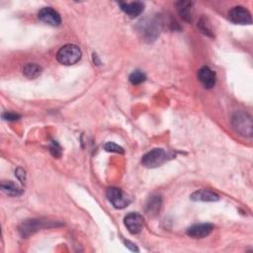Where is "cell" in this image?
Returning <instances> with one entry per match:
<instances>
[{
	"label": "cell",
	"mask_w": 253,
	"mask_h": 253,
	"mask_svg": "<svg viewBox=\"0 0 253 253\" xmlns=\"http://www.w3.org/2000/svg\"><path fill=\"white\" fill-rule=\"evenodd\" d=\"M81 56V50L78 46L67 44L59 49L57 60L63 65H73L80 61Z\"/></svg>",
	"instance_id": "cell-1"
},
{
	"label": "cell",
	"mask_w": 253,
	"mask_h": 253,
	"mask_svg": "<svg viewBox=\"0 0 253 253\" xmlns=\"http://www.w3.org/2000/svg\"><path fill=\"white\" fill-rule=\"evenodd\" d=\"M232 125L234 129L243 137H252L253 123L250 115L244 112H237L232 118Z\"/></svg>",
	"instance_id": "cell-2"
},
{
	"label": "cell",
	"mask_w": 253,
	"mask_h": 253,
	"mask_svg": "<svg viewBox=\"0 0 253 253\" xmlns=\"http://www.w3.org/2000/svg\"><path fill=\"white\" fill-rule=\"evenodd\" d=\"M167 158L168 156L164 149L155 148L142 157V164L146 168H157L162 165Z\"/></svg>",
	"instance_id": "cell-3"
},
{
	"label": "cell",
	"mask_w": 253,
	"mask_h": 253,
	"mask_svg": "<svg viewBox=\"0 0 253 253\" xmlns=\"http://www.w3.org/2000/svg\"><path fill=\"white\" fill-rule=\"evenodd\" d=\"M106 197L110 203L116 209H124L130 204V198H128L126 193H124L121 189L116 187L108 188L106 191Z\"/></svg>",
	"instance_id": "cell-4"
},
{
	"label": "cell",
	"mask_w": 253,
	"mask_h": 253,
	"mask_svg": "<svg viewBox=\"0 0 253 253\" xmlns=\"http://www.w3.org/2000/svg\"><path fill=\"white\" fill-rule=\"evenodd\" d=\"M161 30V22L158 19H150L147 22H143L142 24L141 32L142 34V37L145 39V41L150 42L155 41L158 36L159 35Z\"/></svg>",
	"instance_id": "cell-5"
},
{
	"label": "cell",
	"mask_w": 253,
	"mask_h": 253,
	"mask_svg": "<svg viewBox=\"0 0 253 253\" xmlns=\"http://www.w3.org/2000/svg\"><path fill=\"white\" fill-rule=\"evenodd\" d=\"M124 223L132 235H138L142 231L144 220L139 213H130L125 217Z\"/></svg>",
	"instance_id": "cell-6"
},
{
	"label": "cell",
	"mask_w": 253,
	"mask_h": 253,
	"mask_svg": "<svg viewBox=\"0 0 253 253\" xmlns=\"http://www.w3.org/2000/svg\"><path fill=\"white\" fill-rule=\"evenodd\" d=\"M229 19L233 23L238 25H250L252 23L250 12L242 6H236L232 8L229 12Z\"/></svg>",
	"instance_id": "cell-7"
},
{
	"label": "cell",
	"mask_w": 253,
	"mask_h": 253,
	"mask_svg": "<svg viewBox=\"0 0 253 253\" xmlns=\"http://www.w3.org/2000/svg\"><path fill=\"white\" fill-rule=\"evenodd\" d=\"M47 221H43L41 220L25 221L19 226V233H20V235L23 237H28L34 235L39 230L43 229V227L47 226Z\"/></svg>",
	"instance_id": "cell-8"
},
{
	"label": "cell",
	"mask_w": 253,
	"mask_h": 253,
	"mask_svg": "<svg viewBox=\"0 0 253 253\" xmlns=\"http://www.w3.org/2000/svg\"><path fill=\"white\" fill-rule=\"evenodd\" d=\"M38 17L40 21L43 23L49 25V26L58 27L62 23V18L60 14L53 8L50 7H44L39 11Z\"/></svg>",
	"instance_id": "cell-9"
},
{
	"label": "cell",
	"mask_w": 253,
	"mask_h": 253,
	"mask_svg": "<svg viewBox=\"0 0 253 253\" xmlns=\"http://www.w3.org/2000/svg\"><path fill=\"white\" fill-rule=\"evenodd\" d=\"M198 79L200 82L207 89H211L216 85V81H217L216 73L209 66H203L199 69Z\"/></svg>",
	"instance_id": "cell-10"
},
{
	"label": "cell",
	"mask_w": 253,
	"mask_h": 253,
	"mask_svg": "<svg viewBox=\"0 0 253 253\" xmlns=\"http://www.w3.org/2000/svg\"><path fill=\"white\" fill-rule=\"evenodd\" d=\"M214 231V225L211 223H199L192 225L187 230V235L193 238L207 237Z\"/></svg>",
	"instance_id": "cell-11"
},
{
	"label": "cell",
	"mask_w": 253,
	"mask_h": 253,
	"mask_svg": "<svg viewBox=\"0 0 253 253\" xmlns=\"http://www.w3.org/2000/svg\"><path fill=\"white\" fill-rule=\"evenodd\" d=\"M161 205H162L161 196L158 194L151 195L146 201L145 206H144V211L148 216L155 217V216L158 215V213L161 209Z\"/></svg>",
	"instance_id": "cell-12"
},
{
	"label": "cell",
	"mask_w": 253,
	"mask_h": 253,
	"mask_svg": "<svg viewBox=\"0 0 253 253\" xmlns=\"http://www.w3.org/2000/svg\"><path fill=\"white\" fill-rule=\"evenodd\" d=\"M121 9L128 15L131 18H136L138 16H140L144 8L143 3L142 2H131V3H124V2H120L119 3Z\"/></svg>",
	"instance_id": "cell-13"
},
{
	"label": "cell",
	"mask_w": 253,
	"mask_h": 253,
	"mask_svg": "<svg viewBox=\"0 0 253 253\" xmlns=\"http://www.w3.org/2000/svg\"><path fill=\"white\" fill-rule=\"evenodd\" d=\"M190 199L195 202H217L220 200V196L210 190L202 189L194 192Z\"/></svg>",
	"instance_id": "cell-14"
},
{
	"label": "cell",
	"mask_w": 253,
	"mask_h": 253,
	"mask_svg": "<svg viewBox=\"0 0 253 253\" xmlns=\"http://www.w3.org/2000/svg\"><path fill=\"white\" fill-rule=\"evenodd\" d=\"M176 5H177V10H178V13L181 16V18L186 22H190L192 17L193 3L189 1H179L177 2Z\"/></svg>",
	"instance_id": "cell-15"
},
{
	"label": "cell",
	"mask_w": 253,
	"mask_h": 253,
	"mask_svg": "<svg viewBox=\"0 0 253 253\" xmlns=\"http://www.w3.org/2000/svg\"><path fill=\"white\" fill-rule=\"evenodd\" d=\"M1 189L6 195L11 196V197H19L23 194V190L21 188H19L12 181L2 182L1 183Z\"/></svg>",
	"instance_id": "cell-16"
},
{
	"label": "cell",
	"mask_w": 253,
	"mask_h": 253,
	"mask_svg": "<svg viewBox=\"0 0 253 253\" xmlns=\"http://www.w3.org/2000/svg\"><path fill=\"white\" fill-rule=\"evenodd\" d=\"M23 73L27 79H34L42 73V67L36 63H28L24 66Z\"/></svg>",
	"instance_id": "cell-17"
},
{
	"label": "cell",
	"mask_w": 253,
	"mask_h": 253,
	"mask_svg": "<svg viewBox=\"0 0 253 253\" xmlns=\"http://www.w3.org/2000/svg\"><path fill=\"white\" fill-rule=\"evenodd\" d=\"M145 79H146L145 74L141 70H135L134 72L131 73L130 78H129V80L133 85H139V84L144 82Z\"/></svg>",
	"instance_id": "cell-18"
},
{
	"label": "cell",
	"mask_w": 253,
	"mask_h": 253,
	"mask_svg": "<svg viewBox=\"0 0 253 253\" xmlns=\"http://www.w3.org/2000/svg\"><path fill=\"white\" fill-rule=\"evenodd\" d=\"M104 149L108 153H116V154H124V148L115 142H108L104 144Z\"/></svg>",
	"instance_id": "cell-19"
},
{
	"label": "cell",
	"mask_w": 253,
	"mask_h": 253,
	"mask_svg": "<svg viewBox=\"0 0 253 253\" xmlns=\"http://www.w3.org/2000/svg\"><path fill=\"white\" fill-rule=\"evenodd\" d=\"M50 154H52L55 158H61L62 156V147L58 143V142H53L49 146Z\"/></svg>",
	"instance_id": "cell-20"
},
{
	"label": "cell",
	"mask_w": 253,
	"mask_h": 253,
	"mask_svg": "<svg viewBox=\"0 0 253 253\" xmlns=\"http://www.w3.org/2000/svg\"><path fill=\"white\" fill-rule=\"evenodd\" d=\"M199 27H200L201 31L203 32L204 34H206V35H208V36H213V35H212V31H211V29H210V28L207 26V25H206V21L201 20L200 23H199Z\"/></svg>",
	"instance_id": "cell-21"
},
{
	"label": "cell",
	"mask_w": 253,
	"mask_h": 253,
	"mask_svg": "<svg viewBox=\"0 0 253 253\" xmlns=\"http://www.w3.org/2000/svg\"><path fill=\"white\" fill-rule=\"evenodd\" d=\"M3 119L6 120V121H9V122H12V121H17L19 118H20V115L18 114H15V113H12V112H6L2 115Z\"/></svg>",
	"instance_id": "cell-22"
},
{
	"label": "cell",
	"mask_w": 253,
	"mask_h": 253,
	"mask_svg": "<svg viewBox=\"0 0 253 253\" xmlns=\"http://www.w3.org/2000/svg\"><path fill=\"white\" fill-rule=\"evenodd\" d=\"M15 173H16L17 178H18L22 183L26 182V172H25L24 169H22V168H17V170L15 171Z\"/></svg>",
	"instance_id": "cell-23"
},
{
	"label": "cell",
	"mask_w": 253,
	"mask_h": 253,
	"mask_svg": "<svg viewBox=\"0 0 253 253\" xmlns=\"http://www.w3.org/2000/svg\"><path fill=\"white\" fill-rule=\"evenodd\" d=\"M125 244H126V247L130 248L132 251H139L138 247H137L134 243H132V242H130V241H125Z\"/></svg>",
	"instance_id": "cell-24"
}]
</instances>
